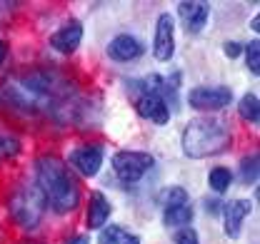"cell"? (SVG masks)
<instances>
[{"label":"cell","mask_w":260,"mask_h":244,"mask_svg":"<svg viewBox=\"0 0 260 244\" xmlns=\"http://www.w3.org/2000/svg\"><path fill=\"white\" fill-rule=\"evenodd\" d=\"M243 182L245 184H255L258 182V154H250V157H245L243 159Z\"/></svg>","instance_id":"20"},{"label":"cell","mask_w":260,"mask_h":244,"mask_svg":"<svg viewBox=\"0 0 260 244\" xmlns=\"http://www.w3.org/2000/svg\"><path fill=\"white\" fill-rule=\"evenodd\" d=\"M38 189L43 192L45 202L53 207V212L68 214L78 210L80 205V184L73 177L60 157L45 154L38 159Z\"/></svg>","instance_id":"1"},{"label":"cell","mask_w":260,"mask_h":244,"mask_svg":"<svg viewBox=\"0 0 260 244\" xmlns=\"http://www.w3.org/2000/svg\"><path fill=\"white\" fill-rule=\"evenodd\" d=\"M175 244H200V242H198V232H195V229H190V227L180 229V232L175 234Z\"/></svg>","instance_id":"22"},{"label":"cell","mask_w":260,"mask_h":244,"mask_svg":"<svg viewBox=\"0 0 260 244\" xmlns=\"http://www.w3.org/2000/svg\"><path fill=\"white\" fill-rule=\"evenodd\" d=\"M100 244H140V237L125 232L123 227H105L100 232Z\"/></svg>","instance_id":"15"},{"label":"cell","mask_w":260,"mask_h":244,"mask_svg":"<svg viewBox=\"0 0 260 244\" xmlns=\"http://www.w3.org/2000/svg\"><path fill=\"white\" fill-rule=\"evenodd\" d=\"M135 107H138V112H140L143 117L158 122V125L170 120V107H168V102L162 100L160 92H143V95L138 97Z\"/></svg>","instance_id":"8"},{"label":"cell","mask_w":260,"mask_h":244,"mask_svg":"<svg viewBox=\"0 0 260 244\" xmlns=\"http://www.w3.org/2000/svg\"><path fill=\"white\" fill-rule=\"evenodd\" d=\"M153 55L155 60L168 62L175 55V23L170 13H162L155 25V37H153Z\"/></svg>","instance_id":"6"},{"label":"cell","mask_w":260,"mask_h":244,"mask_svg":"<svg viewBox=\"0 0 260 244\" xmlns=\"http://www.w3.org/2000/svg\"><path fill=\"white\" fill-rule=\"evenodd\" d=\"M80 40H83V25H80L78 20L68 23V25H63L58 32L50 35V45H53L55 50H60V53H73V50L80 45Z\"/></svg>","instance_id":"11"},{"label":"cell","mask_w":260,"mask_h":244,"mask_svg":"<svg viewBox=\"0 0 260 244\" xmlns=\"http://www.w3.org/2000/svg\"><path fill=\"white\" fill-rule=\"evenodd\" d=\"M193 219V207L190 205H178V207H165L162 222L165 227H185Z\"/></svg>","instance_id":"14"},{"label":"cell","mask_w":260,"mask_h":244,"mask_svg":"<svg viewBox=\"0 0 260 244\" xmlns=\"http://www.w3.org/2000/svg\"><path fill=\"white\" fill-rule=\"evenodd\" d=\"M240 53H243V45H240V43H235V40L225 43V55L228 58H238Z\"/></svg>","instance_id":"23"},{"label":"cell","mask_w":260,"mask_h":244,"mask_svg":"<svg viewBox=\"0 0 260 244\" xmlns=\"http://www.w3.org/2000/svg\"><path fill=\"white\" fill-rule=\"evenodd\" d=\"M68 244H88V237H75V239H70Z\"/></svg>","instance_id":"25"},{"label":"cell","mask_w":260,"mask_h":244,"mask_svg":"<svg viewBox=\"0 0 260 244\" xmlns=\"http://www.w3.org/2000/svg\"><path fill=\"white\" fill-rule=\"evenodd\" d=\"M110 202L105 199L103 192H90V199H88V227L90 229H103L108 217H110Z\"/></svg>","instance_id":"13"},{"label":"cell","mask_w":260,"mask_h":244,"mask_svg":"<svg viewBox=\"0 0 260 244\" xmlns=\"http://www.w3.org/2000/svg\"><path fill=\"white\" fill-rule=\"evenodd\" d=\"M43 210H45V197L38 187H23L10 199V212L25 229H32L40 222Z\"/></svg>","instance_id":"3"},{"label":"cell","mask_w":260,"mask_h":244,"mask_svg":"<svg viewBox=\"0 0 260 244\" xmlns=\"http://www.w3.org/2000/svg\"><path fill=\"white\" fill-rule=\"evenodd\" d=\"M5 55H8V48H5V43L0 40V65H3V60H5Z\"/></svg>","instance_id":"24"},{"label":"cell","mask_w":260,"mask_h":244,"mask_svg":"<svg viewBox=\"0 0 260 244\" xmlns=\"http://www.w3.org/2000/svg\"><path fill=\"white\" fill-rule=\"evenodd\" d=\"M178 13L185 23V30L188 32H200L208 23V15H210V5L208 3H180L178 5Z\"/></svg>","instance_id":"10"},{"label":"cell","mask_w":260,"mask_h":244,"mask_svg":"<svg viewBox=\"0 0 260 244\" xmlns=\"http://www.w3.org/2000/svg\"><path fill=\"white\" fill-rule=\"evenodd\" d=\"M108 55L118 62H130L143 55V43L133 35H118L108 45Z\"/></svg>","instance_id":"9"},{"label":"cell","mask_w":260,"mask_h":244,"mask_svg":"<svg viewBox=\"0 0 260 244\" xmlns=\"http://www.w3.org/2000/svg\"><path fill=\"white\" fill-rule=\"evenodd\" d=\"M250 210H253L250 199H233V202H228L225 210H223L228 237H238V234H240V224H243V219L250 214Z\"/></svg>","instance_id":"12"},{"label":"cell","mask_w":260,"mask_h":244,"mask_svg":"<svg viewBox=\"0 0 260 244\" xmlns=\"http://www.w3.org/2000/svg\"><path fill=\"white\" fill-rule=\"evenodd\" d=\"M70 165L83 175V177H95L100 165H103V147L100 145H83L70 152Z\"/></svg>","instance_id":"7"},{"label":"cell","mask_w":260,"mask_h":244,"mask_svg":"<svg viewBox=\"0 0 260 244\" xmlns=\"http://www.w3.org/2000/svg\"><path fill=\"white\" fill-rule=\"evenodd\" d=\"M20 150H23V145H20L18 137L0 135V162H3V159H10V157H18Z\"/></svg>","instance_id":"18"},{"label":"cell","mask_w":260,"mask_h":244,"mask_svg":"<svg viewBox=\"0 0 260 244\" xmlns=\"http://www.w3.org/2000/svg\"><path fill=\"white\" fill-rule=\"evenodd\" d=\"M230 100H233V90L230 88H193V90L188 92V102H190V107L195 110H223L230 105Z\"/></svg>","instance_id":"5"},{"label":"cell","mask_w":260,"mask_h":244,"mask_svg":"<svg viewBox=\"0 0 260 244\" xmlns=\"http://www.w3.org/2000/svg\"><path fill=\"white\" fill-rule=\"evenodd\" d=\"M230 142H233V135L228 125L215 117H195L188 122L183 132V152L193 159L223 152Z\"/></svg>","instance_id":"2"},{"label":"cell","mask_w":260,"mask_h":244,"mask_svg":"<svg viewBox=\"0 0 260 244\" xmlns=\"http://www.w3.org/2000/svg\"><path fill=\"white\" fill-rule=\"evenodd\" d=\"M165 207H178V205H188V192L183 187H168L160 194Z\"/></svg>","instance_id":"19"},{"label":"cell","mask_w":260,"mask_h":244,"mask_svg":"<svg viewBox=\"0 0 260 244\" xmlns=\"http://www.w3.org/2000/svg\"><path fill=\"white\" fill-rule=\"evenodd\" d=\"M155 165V159H153V154L148 152H118L113 157V170H115V175L123 180V182H138L150 167Z\"/></svg>","instance_id":"4"},{"label":"cell","mask_w":260,"mask_h":244,"mask_svg":"<svg viewBox=\"0 0 260 244\" xmlns=\"http://www.w3.org/2000/svg\"><path fill=\"white\" fill-rule=\"evenodd\" d=\"M233 182V175H230V170L228 167H213L210 170V175H208V184H210V189H215L218 194L220 192H225L228 187Z\"/></svg>","instance_id":"17"},{"label":"cell","mask_w":260,"mask_h":244,"mask_svg":"<svg viewBox=\"0 0 260 244\" xmlns=\"http://www.w3.org/2000/svg\"><path fill=\"white\" fill-rule=\"evenodd\" d=\"M238 112H240V117L245 122H258L260 117V110H258V95L255 92H248V95H243L240 97V105H238Z\"/></svg>","instance_id":"16"},{"label":"cell","mask_w":260,"mask_h":244,"mask_svg":"<svg viewBox=\"0 0 260 244\" xmlns=\"http://www.w3.org/2000/svg\"><path fill=\"white\" fill-rule=\"evenodd\" d=\"M245 60H248V70L253 75H258L260 72V43L258 40H253L250 45H245Z\"/></svg>","instance_id":"21"}]
</instances>
